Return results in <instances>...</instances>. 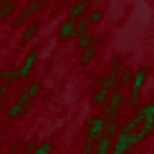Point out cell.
Segmentation results:
<instances>
[{"mask_svg": "<svg viewBox=\"0 0 154 154\" xmlns=\"http://www.w3.org/2000/svg\"><path fill=\"white\" fill-rule=\"evenodd\" d=\"M121 101H124V91H114L111 96H109V106H106V119H111V116H116V111H119V106H121Z\"/></svg>", "mask_w": 154, "mask_h": 154, "instance_id": "obj_1", "label": "cell"}, {"mask_svg": "<svg viewBox=\"0 0 154 154\" xmlns=\"http://www.w3.org/2000/svg\"><path fill=\"white\" fill-rule=\"evenodd\" d=\"M144 81H146V71H144V68H139V71H137V76H134V81H131V104H137L139 91H142Z\"/></svg>", "mask_w": 154, "mask_h": 154, "instance_id": "obj_2", "label": "cell"}, {"mask_svg": "<svg viewBox=\"0 0 154 154\" xmlns=\"http://www.w3.org/2000/svg\"><path fill=\"white\" fill-rule=\"evenodd\" d=\"M30 99H33V96L23 94V96H20V101H15V104H13V109H10V119H18V116H20V114L25 111V109H28Z\"/></svg>", "mask_w": 154, "mask_h": 154, "instance_id": "obj_3", "label": "cell"}, {"mask_svg": "<svg viewBox=\"0 0 154 154\" xmlns=\"http://www.w3.org/2000/svg\"><path fill=\"white\" fill-rule=\"evenodd\" d=\"M73 33H76V23H73V18H71V20H66V23L61 25V30H58V38H61V41H68V38H71Z\"/></svg>", "mask_w": 154, "mask_h": 154, "instance_id": "obj_4", "label": "cell"}, {"mask_svg": "<svg viewBox=\"0 0 154 154\" xmlns=\"http://www.w3.org/2000/svg\"><path fill=\"white\" fill-rule=\"evenodd\" d=\"M35 58H38V51H33V53L25 58V63H23V68L18 71V79H25V76L30 73V68H33V63H35Z\"/></svg>", "mask_w": 154, "mask_h": 154, "instance_id": "obj_5", "label": "cell"}, {"mask_svg": "<svg viewBox=\"0 0 154 154\" xmlns=\"http://www.w3.org/2000/svg\"><path fill=\"white\" fill-rule=\"evenodd\" d=\"M109 149H111V139H109V137H101L99 144H96V152H94V154H109Z\"/></svg>", "mask_w": 154, "mask_h": 154, "instance_id": "obj_6", "label": "cell"}, {"mask_svg": "<svg viewBox=\"0 0 154 154\" xmlns=\"http://www.w3.org/2000/svg\"><path fill=\"white\" fill-rule=\"evenodd\" d=\"M86 10H88V0H79V3L71 8V18H79V15H83Z\"/></svg>", "mask_w": 154, "mask_h": 154, "instance_id": "obj_7", "label": "cell"}, {"mask_svg": "<svg viewBox=\"0 0 154 154\" xmlns=\"http://www.w3.org/2000/svg\"><path fill=\"white\" fill-rule=\"evenodd\" d=\"M38 8H41V3H38V0H33V3H30V5H28V8H25V10L20 13V15H18V23H23V20H25V18H28V15H33V13H35Z\"/></svg>", "mask_w": 154, "mask_h": 154, "instance_id": "obj_8", "label": "cell"}, {"mask_svg": "<svg viewBox=\"0 0 154 154\" xmlns=\"http://www.w3.org/2000/svg\"><path fill=\"white\" fill-rule=\"evenodd\" d=\"M106 99H109V88H104V86H101L99 91H96V96H94V104H96V106H101Z\"/></svg>", "mask_w": 154, "mask_h": 154, "instance_id": "obj_9", "label": "cell"}, {"mask_svg": "<svg viewBox=\"0 0 154 154\" xmlns=\"http://www.w3.org/2000/svg\"><path fill=\"white\" fill-rule=\"evenodd\" d=\"M88 23H91V20H88V18H81V20L76 23V33H79V35H83V33H86V30H88Z\"/></svg>", "mask_w": 154, "mask_h": 154, "instance_id": "obj_10", "label": "cell"}, {"mask_svg": "<svg viewBox=\"0 0 154 154\" xmlns=\"http://www.w3.org/2000/svg\"><path fill=\"white\" fill-rule=\"evenodd\" d=\"M25 94H28V96H38V94H41V83H30Z\"/></svg>", "mask_w": 154, "mask_h": 154, "instance_id": "obj_11", "label": "cell"}, {"mask_svg": "<svg viewBox=\"0 0 154 154\" xmlns=\"http://www.w3.org/2000/svg\"><path fill=\"white\" fill-rule=\"evenodd\" d=\"M129 79H131V73H129V71H124V73H121V76H119V88H124L126 83H129Z\"/></svg>", "mask_w": 154, "mask_h": 154, "instance_id": "obj_12", "label": "cell"}, {"mask_svg": "<svg viewBox=\"0 0 154 154\" xmlns=\"http://www.w3.org/2000/svg\"><path fill=\"white\" fill-rule=\"evenodd\" d=\"M101 18H104V13H101V10H94L91 15H88V20H91V23H99Z\"/></svg>", "mask_w": 154, "mask_h": 154, "instance_id": "obj_13", "label": "cell"}, {"mask_svg": "<svg viewBox=\"0 0 154 154\" xmlns=\"http://www.w3.org/2000/svg\"><path fill=\"white\" fill-rule=\"evenodd\" d=\"M91 58H94V48L88 46V48H86V53H83V58H81V63H88Z\"/></svg>", "mask_w": 154, "mask_h": 154, "instance_id": "obj_14", "label": "cell"}, {"mask_svg": "<svg viewBox=\"0 0 154 154\" xmlns=\"http://www.w3.org/2000/svg\"><path fill=\"white\" fill-rule=\"evenodd\" d=\"M35 154H51V144H48V142H46V144H41V146L35 149Z\"/></svg>", "mask_w": 154, "mask_h": 154, "instance_id": "obj_15", "label": "cell"}, {"mask_svg": "<svg viewBox=\"0 0 154 154\" xmlns=\"http://www.w3.org/2000/svg\"><path fill=\"white\" fill-rule=\"evenodd\" d=\"M33 33H35V25H30V28L23 33V43H25V41H30V38H33Z\"/></svg>", "mask_w": 154, "mask_h": 154, "instance_id": "obj_16", "label": "cell"}, {"mask_svg": "<svg viewBox=\"0 0 154 154\" xmlns=\"http://www.w3.org/2000/svg\"><path fill=\"white\" fill-rule=\"evenodd\" d=\"M88 46H91V38L83 33V35H81V48H88Z\"/></svg>", "mask_w": 154, "mask_h": 154, "instance_id": "obj_17", "label": "cell"}, {"mask_svg": "<svg viewBox=\"0 0 154 154\" xmlns=\"http://www.w3.org/2000/svg\"><path fill=\"white\" fill-rule=\"evenodd\" d=\"M5 91H8V88H5V86H0V99H3V94H5Z\"/></svg>", "mask_w": 154, "mask_h": 154, "instance_id": "obj_18", "label": "cell"}, {"mask_svg": "<svg viewBox=\"0 0 154 154\" xmlns=\"http://www.w3.org/2000/svg\"><path fill=\"white\" fill-rule=\"evenodd\" d=\"M114 154H124V152H114Z\"/></svg>", "mask_w": 154, "mask_h": 154, "instance_id": "obj_19", "label": "cell"}]
</instances>
